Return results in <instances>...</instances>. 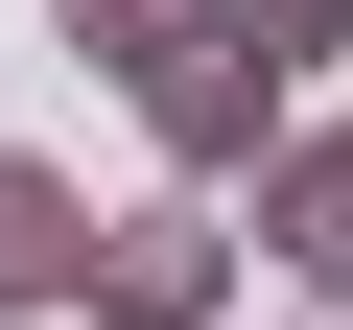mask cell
I'll list each match as a JSON object with an SVG mask.
<instances>
[{
	"label": "cell",
	"mask_w": 353,
	"mask_h": 330,
	"mask_svg": "<svg viewBox=\"0 0 353 330\" xmlns=\"http://www.w3.org/2000/svg\"><path fill=\"white\" fill-rule=\"evenodd\" d=\"M94 307V213H71V165H0V330H48Z\"/></svg>",
	"instance_id": "cell-4"
},
{
	"label": "cell",
	"mask_w": 353,
	"mask_h": 330,
	"mask_svg": "<svg viewBox=\"0 0 353 330\" xmlns=\"http://www.w3.org/2000/svg\"><path fill=\"white\" fill-rule=\"evenodd\" d=\"M236 48H259V71H330V48H353V0H236Z\"/></svg>",
	"instance_id": "cell-5"
},
{
	"label": "cell",
	"mask_w": 353,
	"mask_h": 330,
	"mask_svg": "<svg viewBox=\"0 0 353 330\" xmlns=\"http://www.w3.org/2000/svg\"><path fill=\"white\" fill-rule=\"evenodd\" d=\"M259 260H283L306 307H353V118H306V142L259 165Z\"/></svg>",
	"instance_id": "cell-3"
},
{
	"label": "cell",
	"mask_w": 353,
	"mask_h": 330,
	"mask_svg": "<svg viewBox=\"0 0 353 330\" xmlns=\"http://www.w3.org/2000/svg\"><path fill=\"white\" fill-rule=\"evenodd\" d=\"M94 330H236V213H212V189L94 213Z\"/></svg>",
	"instance_id": "cell-2"
},
{
	"label": "cell",
	"mask_w": 353,
	"mask_h": 330,
	"mask_svg": "<svg viewBox=\"0 0 353 330\" xmlns=\"http://www.w3.org/2000/svg\"><path fill=\"white\" fill-rule=\"evenodd\" d=\"M283 330H353V307H283Z\"/></svg>",
	"instance_id": "cell-6"
},
{
	"label": "cell",
	"mask_w": 353,
	"mask_h": 330,
	"mask_svg": "<svg viewBox=\"0 0 353 330\" xmlns=\"http://www.w3.org/2000/svg\"><path fill=\"white\" fill-rule=\"evenodd\" d=\"M118 95H141V142H165V189H259V165L306 142V118H283V71L236 48V0H212V24H165Z\"/></svg>",
	"instance_id": "cell-1"
}]
</instances>
